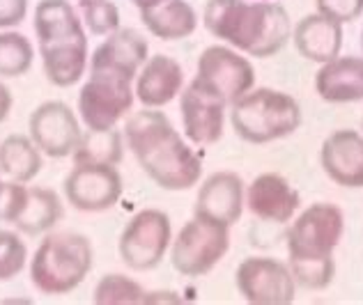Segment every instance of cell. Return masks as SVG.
<instances>
[{
    "instance_id": "1",
    "label": "cell",
    "mask_w": 363,
    "mask_h": 305,
    "mask_svg": "<svg viewBox=\"0 0 363 305\" xmlns=\"http://www.w3.org/2000/svg\"><path fill=\"white\" fill-rule=\"evenodd\" d=\"M124 140L143 173L159 188L189 190L200 182L203 161L161 110L133 113L124 127Z\"/></svg>"
},
{
    "instance_id": "2",
    "label": "cell",
    "mask_w": 363,
    "mask_h": 305,
    "mask_svg": "<svg viewBox=\"0 0 363 305\" xmlns=\"http://www.w3.org/2000/svg\"><path fill=\"white\" fill-rule=\"evenodd\" d=\"M203 23L214 37L253 58H272L292 40L288 12L269 0H209Z\"/></svg>"
},
{
    "instance_id": "3",
    "label": "cell",
    "mask_w": 363,
    "mask_h": 305,
    "mask_svg": "<svg viewBox=\"0 0 363 305\" xmlns=\"http://www.w3.org/2000/svg\"><path fill=\"white\" fill-rule=\"evenodd\" d=\"M230 124L242 140L267 145L288 138L299 129L301 106L288 92L257 88L230 106Z\"/></svg>"
},
{
    "instance_id": "4",
    "label": "cell",
    "mask_w": 363,
    "mask_h": 305,
    "mask_svg": "<svg viewBox=\"0 0 363 305\" xmlns=\"http://www.w3.org/2000/svg\"><path fill=\"white\" fill-rule=\"evenodd\" d=\"M92 246L79 232H55L42 239L30 262V280L42 294L62 297L88 278Z\"/></svg>"
},
{
    "instance_id": "5",
    "label": "cell",
    "mask_w": 363,
    "mask_h": 305,
    "mask_svg": "<svg viewBox=\"0 0 363 305\" xmlns=\"http://www.w3.org/2000/svg\"><path fill=\"white\" fill-rule=\"evenodd\" d=\"M136 99L133 79L129 74L90 67V79L79 92V113L88 129H113L127 115Z\"/></svg>"
},
{
    "instance_id": "6",
    "label": "cell",
    "mask_w": 363,
    "mask_h": 305,
    "mask_svg": "<svg viewBox=\"0 0 363 305\" xmlns=\"http://www.w3.org/2000/svg\"><path fill=\"white\" fill-rule=\"evenodd\" d=\"M230 248V227L203 216H194L170 241V262L186 278L207 275Z\"/></svg>"
},
{
    "instance_id": "7",
    "label": "cell",
    "mask_w": 363,
    "mask_h": 305,
    "mask_svg": "<svg viewBox=\"0 0 363 305\" xmlns=\"http://www.w3.org/2000/svg\"><path fill=\"white\" fill-rule=\"evenodd\" d=\"M342 232H345V216L340 207L331 202H315L294 218L285 243H288L290 260H322L333 257Z\"/></svg>"
},
{
    "instance_id": "8",
    "label": "cell",
    "mask_w": 363,
    "mask_h": 305,
    "mask_svg": "<svg viewBox=\"0 0 363 305\" xmlns=\"http://www.w3.org/2000/svg\"><path fill=\"white\" fill-rule=\"evenodd\" d=\"M170 241H173L170 218L161 209H143L122 230L118 251L129 269L150 271L164 262Z\"/></svg>"
},
{
    "instance_id": "9",
    "label": "cell",
    "mask_w": 363,
    "mask_h": 305,
    "mask_svg": "<svg viewBox=\"0 0 363 305\" xmlns=\"http://www.w3.org/2000/svg\"><path fill=\"white\" fill-rule=\"evenodd\" d=\"M196 81H200L216 92L228 106L242 99L255 85V69L251 60H246L230 46H207L198 58Z\"/></svg>"
},
{
    "instance_id": "10",
    "label": "cell",
    "mask_w": 363,
    "mask_h": 305,
    "mask_svg": "<svg viewBox=\"0 0 363 305\" xmlns=\"http://www.w3.org/2000/svg\"><path fill=\"white\" fill-rule=\"evenodd\" d=\"M235 282L242 297L253 305H290L297 294L290 266L274 257H246L237 266Z\"/></svg>"
},
{
    "instance_id": "11",
    "label": "cell",
    "mask_w": 363,
    "mask_h": 305,
    "mask_svg": "<svg viewBox=\"0 0 363 305\" xmlns=\"http://www.w3.org/2000/svg\"><path fill=\"white\" fill-rule=\"evenodd\" d=\"M65 197L79 212H106L122 195V177L116 166L74 163L65 177Z\"/></svg>"
},
{
    "instance_id": "12",
    "label": "cell",
    "mask_w": 363,
    "mask_h": 305,
    "mask_svg": "<svg viewBox=\"0 0 363 305\" xmlns=\"http://www.w3.org/2000/svg\"><path fill=\"white\" fill-rule=\"evenodd\" d=\"M28 131L42 154L51 159L72 156L83 136L79 120L65 101H44L37 106L28 120Z\"/></svg>"
},
{
    "instance_id": "13",
    "label": "cell",
    "mask_w": 363,
    "mask_h": 305,
    "mask_svg": "<svg viewBox=\"0 0 363 305\" xmlns=\"http://www.w3.org/2000/svg\"><path fill=\"white\" fill-rule=\"evenodd\" d=\"M179 94V113L184 136L194 145H214L216 140H221L228 103L196 79Z\"/></svg>"
},
{
    "instance_id": "14",
    "label": "cell",
    "mask_w": 363,
    "mask_h": 305,
    "mask_svg": "<svg viewBox=\"0 0 363 305\" xmlns=\"http://www.w3.org/2000/svg\"><path fill=\"white\" fill-rule=\"evenodd\" d=\"M244 207L246 190L242 177L237 173H230V170H223V173L209 175L200 184L194 205V216H203L225 227H233L242 218Z\"/></svg>"
},
{
    "instance_id": "15",
    "label": "cell",
    "mask_w": 363,
    "mask_h": 305,
    "mask_svg": "<svg viewBox=\"0 0 363 305\" xmlns=\"http://www.w3.org/2000/svg\"><path fill=\"white\" fill-rule=\"evenodd\" d=\"M320 163L324 175L342 188H363V133L338 129L322 142Z\"/></svg>"
},
{
    "instance_id": "16",
    "label": "cell",
    "mask_w": 363,
    "mask_h": 305,
    "mask_svg": "<svg viewBox=\"0 0 363 305\" xmlns=\"http://www.w3.org/2000/svg\"><path fill=\"white\" fill-rule=\"evenodd\" d=\"M301 205L299 190L279 173L257 175L246 188V207L264 223H288Z\"/></svg>"
},
{
    "instance_id": "17",
    "label": "cell",
    "mask_w": 363,
    "mask_h": 305,
    "mask_svg": "<svg viewBox=\"0 0 363 305\" xmlns=\"http://www.w3.org/2000/svg\"><path fill=\"white\" fill-rule=\"evenodd\" d=\"M40 55L46 79L55 88H69V85L79 83L90 60L85 28L69 35L55 37V40L49 42H42Z\"/></svg>"
},
{
    "instance_id": "18",
    "label": "cell",
    "mask_w": 363,
    "mask_h": 305,
    "mask_svg": "<svg viewBox=\"0 0 363 305\" xmlns=\"http://www.w3.org/2000/svg\"><path fill=\"white\" fill-rule=\"evenodd\" d=\"M184 85L182 64L170 55H152L136 76V99L145 108H161L173 101Z\"/></svg>"
},
{
    "instance_id": "19",
    "label": "cell",
    "mask_w": 363,
    "mask_h": 305,
    "mask_svg": "<svg viewBox=\"0 0 363 305\" xmlns=\"http://www.w3.org/2000/svg\"><path fill=\"white\" fill-rule=\"evenodd\" d=\"M292 42L303 60L324 64L338 58L342 49V23L324 14H308L292 28Z\"/></svg>"
},
{
    "instance_id": "20",
    "label": "cell",
    "mask_w": 363,
    "mask_h": 305,
    "mask_svg": "<svg viewBox=\"0 0 363 305\" xmlns=\"http://www.w3.org/2000/svg\"><path fill=\"white\" fill-rule=\"evenodd\" d=\"M315 90L320 99L329 103L363 101V58L338 55L320 64V71L315 76Z\"/></svg>"
},
{
    "instance_id": "21",
    "label": "cell",
    "mask_w": 363,
    "mask_h": 305,
    "mask_svg": "<svg viewBox=\"0 0 363 305\" xmlns=\"http://www.w3.org/2000/svg\"><path fill=\"white\" fill-rule=\"evenodd\" d=\"M147 40L133 28H120L104 40L90 55V67H108L136 79L140 67L147 62Z\"/></svg>"
},
{
    "instance_id": "22",
    "label": "cell",
    "mask_w": 363,
    "mask_h": 305,
    "mask_svg": "<svg viewBox=\"0 0 363 305\" xmlns=\"http://www.w3.org/2000/svg\"><path fill=\"white\" fill-rule=\"evenodd\" d=\"M65 214L60 197L53 193L51 188L44 186H28L26 197L21 202V209L14 216L12 225L18 232H23L28 236H40L44 232L53 230L60 223V218Z\"/></svg>"
},
{
    "instance_id": "23",
    "label": "cell",
    "mask_w": 363,
    "mask_h": 305,
    "mask_svg": "<svg viewBox=\"0 0 363 305\" xmlns=\"http://www.w3.org/2000/svg\"><path fill=\"white\" fill-rule=\"evenodd\" d=\"M140 21L159 40L177 42L196 33L198 14L186 0H164L157 7L140 9Z\"/></svg>"
},
{
    "instance_id": "24",
    "label": "cell",
    "mask_w": 363,
    "mask_h": 305,
    "mask_svg": "<svg viewBox=\"0 0 363 305\" xmlns=\"http://www.w3.org/2000/svg\"><path fill=\"white\" fill-rule=\"evenodd\" d=\"M42 170V151L30 140V136L12 133L0 142V173L9 182L28 184L40 175Z\"/></svg>"
},
{
    "instance_id": "25",
    "label": "cell",
    "mask_w": 363,
    "mask_h": 305,
    "mask_svg": "<svg viewBox=\"0 0 363 305\" xmlns=\"http://www.w3.org/2000/svg\"><path fill=\"white\" fill-rule=\"evenodd\" d=\"M124 156V133L113 129H88L83 131L79 147L74 149V163H101L118 166Z\"/></svg>"
},
{
    "instance_id": "26",
    "label": "cell",
    "mask_w": 363,
    "mask_h": 305,
    "mask_svg": "<svg viewBox=\"0 0 363 305\" xmlns=\"http://www.w3.org/2000/svg\"><path fill=\"white\" fill-rule=\"evenodd\" d=\"M76 30H83V21L67 0H42V3L35 7L37 44L76 33Z\"/></svg>"
},
{
    "instance_id": "27",
    "label": "cell",
    "mask_w": 363,
    "mask_h": 305,
    "mask_svg": "<svg viewBox=\"0 0 363 305\" xmlns=\"http://www.w3.org/2000/svg\"><path fill=\"white\" fill-rule=\"evenodd\" d=\"M35 49L30 40L21 33L5 30L0 33V76L3 79H18L33 67Z\"/></svg>"
},
{
    "instance_id": "28",
    "label": "cell",
    "mask_w": 363,
    "mask_h": 305,
    "mask_svg": "<svg viewBox=\"0 0 363 305\" xmlns=\"http://www.w3.org/2000/svg\"><path fill=\"white\" fill-rule=\"evenodd\" d=\"M92 301L97 305H136L145 301V289L122 273H108L97 282Z\"/></svg>"
},
{
    "instance_id": "29",
    "label": "cell",
    "mask_w": 363,
    "mask_h": 305,
    "mask_svg": "<svg viewBox=\"0 0 363 305\" xmlns=\"http://www.w3.org/2000/svg\"><path fill=\"white\" fill-rule=\"evenodd\" d=\"M81 21L92 35L108 37L120 30V9L113 0H79Z\"/></svg>"
},
{
    "instance_id": "30",
    "label": "cell",
    "mask_w": 363,
    "mask_h": 305,
    "mask_svg": "<svg viewBox=\"0 0 363 305\" xmlns=\"http://www.w3.org/2000/svg\"><path fill=\"white\" fill-rule=\"evenodd\" d=\"M290 273L294 282L306 289H327L336 275V262L333 257L322 260H290Z\"/></svg>"
},
{
    "instance_id": "31",
    "label": "cell",
    "mask_w": 363,
    "mask_h": 305,
    "mask_svg": "<svg viewBox=\"0 0 363 305\" xmlns=\"http://www.w3.org/2000/svg\"><path fill=\"white\" fill-rule=\"evenodd\" d=\"M28 262V248L16 232L0 230V282L12 280L23 271Z\"/></svg>"
},
{
    "instance_id": "32",
    "label": "cell",
    "mask_w": 363,
    "mask_h": 305,
    "mask_svg": "<svg viewBox=\"0 0 363 305\" xmlns=\"http://www.w3.org/2000/svg\"><path fill=\"white\" fill-rule=\"evenodd\" d=\"M318 12L338 23H352L363 14V0H315Z\"/></svg>"
},
{
    "instance_id": "33",
    "label": "cell",
    "mask_w": 363,
    "mask_h": 305,
    "mask_svg": "<svg viewBox=\"0 0 363 305\" xmlns=\"http://www.w3.org/2000/svg\"><path fill=\"white\" fill-rule=\"evenodd\" d=\"M26 190H28L26 184L9 182L7 179L3 186V193H0V221H5V223L14 221V216L18 214V209H21V202L26 197Z\"/></svg>"
},
{
    "instance_id": "34",
    "label": "cell",
    "mask_w": 363,
    "mask_h": 305,
    "mask_svg": "<svg viewBox=\"0 0 363 305\" xmlns=\"http://www.w3.org/2000/svg\"><path fill=\"white\" fill-rule=\"evenodd\" d=\"M28 14V0H0V28L18 25Z\"/></svg>"
},
{
    "instance_id": "35",
    "label": "cell",
    "mask_w": 363,
    "mask_h": 305,
    "mask_svg": "<svg viewBox=\"0 0 363 305\" xmlns=\"http://www.w3.org/2000/svg\"><path fill=\"white\" fill-rule=\"evenodd\" d=\"M143 303H182V297H177L175 292H145Z\"/></svg>"
},
{
    "instance_id": "36",
    "label": "cell",
    "mask_w": 363,
    "mask_h": 305,
    "mask_svg": "<svg viewBox=\"0 0 363 305\" xmlns=\"http://www.w3.org/2000/svg\"><path fill=\"white\" fill-rule=\"evenodd\" d=\"M12 92L5 83H0V122H5V117L9 115V110H12Z\"/></svg>"
},
{
    "instance_id": "37",
    "label": "cell",
    "mask_w": 363,
    "mask_h": 305,
    "mask_svg": "<svg viewBox=\"0 0 363 305\" xmlns=\"http://www.w3.org/2000/svg\"><path fill=\"white\" fill-rule=\"evenodd\" d=\"M133 5H136L138 9H150V7H157V5H161L164 0H131Z\"/></svg>"
},
{
    "instance_id": "38",
    "label": "cell",
    "mask_w": 363,
    "mask_h": 305,
    "mask_svg": "<svg viewBox=\"0 0 363 305\" xmlns=\"http://www.w3.org/2000/svg\"><path fill=\"white\" fill-rule=\"evenodd\" d=\"M3 186H5V182H3V173H0V193H3Z\"/></svg>"
},
{
    "instance_id": "39",
    "label": "cell",
    "mask_w": 363,
    "mask_h": 305,
    "mask_svg": "<svg viewBox=\"0 0 363 305\" xmlns=\"http://www.w3.org/2000/svg\"><path fill=\"white\" fill-rule=\"evenodd\" d=\"M361 49H363V30H361Z\"/></svg>"
},
{
    "instance_id": "40",
    "label": "cell",
    "mask_w": 363,
    "mask_h": 305,
    "mask_svg": "<svg viewBox=\"0 0 363 305\" xmlns=\"http://www.w3.org/2000/svg\"><path fill=\"white\" fill-rule=\"evenodd\" d=\"M361 127H363V120H361Z\"/></svg>"
}]
</instances>
